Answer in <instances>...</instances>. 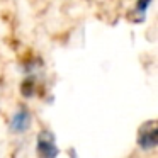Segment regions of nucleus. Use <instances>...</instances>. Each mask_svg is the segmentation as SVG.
Segmentation results:
<instances>
[{
	"mask_svg": "<svg viewBox=\"0 0 158 158\" xmlns=\"http://www.w3.org/2000/svg\"><path fill=\"white\" fill-rule=\"evenodd\" d=\"M138 146L143 151H150L153 148H156L158 144V123L155 119H150L146 123H143L138 129Z\"/></svg>",
	"mask_w": 158,
	"mask_h": 158,
	"instance_id": "obj_1",
	"label": "nucleus"
},
{
	"mask_svg": "<svg viewBox=\"0 0 158 158\" xmlns=\"http://www.w3.org/2000/svg\"><path fill=\"white\" fill-rule=\"evenodd\" d=\"M36 153L38 158H56L60 153L58 146H56V139L53 131L43 129L38 134V141H36Z\"/></svg>",
	"mask_w": 158,
	"mask_h": 158,
	"instance_id": "obj_2",
	"label": "nucleus"
},
{
	"mask_svg": "<svg viewBox=\"0 0 158 158\" xmlns=\"http://www.w3.org/2000/svg\"><path fill=\"white\" fill-rule=\"evenodd\" d=\"M9 126H10L12 133H17V134L26 133V131L31 127V112L27 110V107H26V106L19 107V109L12 114Z\"/></svg>",
	"mask_w": 158,
	"mask_h": 158,
	"instance_id": "obj_3",
	"label": "nucleus"
},
{
	"mask_svg": "<svg viewBox=\"0 0 158 158\" xmlns=\"http://www.w3.org/2000/svg\"><path fill=\"white\" fill-rule=\"evenodd\" d=\"M21 94L24 97H32L36 94V82L32 78H26L24 82L21 83Z\"/></svg>",
	"mask_w": 158,
	"mask_h": 158,
	"instance_id": "obj_4",
	"label": "nucleus"
},
{
	"mask_svg": "<svg viewBox=\"0 0 158 158\" xmlns=\"http://www.w3.org/2000/svg\"><path fill=\"white\" fill-rule=\"evenodd\" d=\"M150 4H151V0H138L136 9H134V12L139 15V19H138V21H141V19L144 17V14H146V10H148V7H150Z\"/></svg>",
	"mask_w": 158,
	"mask_h": 158,
	"instance_id": "obj_5",
	"label": "nucleus"
}]
</instances>
